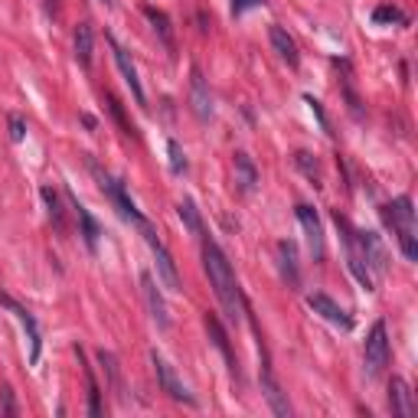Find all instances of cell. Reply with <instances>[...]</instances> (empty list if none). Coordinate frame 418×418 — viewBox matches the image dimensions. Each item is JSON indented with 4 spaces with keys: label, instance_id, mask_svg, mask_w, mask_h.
<instances>
[{
    "label": "cell",
    "instance_id": "obj_1",
    "mask_svg": "<svg viewBox=\"0 0 418 418\" xmlns=\"http://www.w3.org/2000/svg\"><path fill=\"white\" fill-rule=\"evenodd\" d=\"M203 265H206V274H209V284H213L216 301H219L226 320L239 324V317L245 314V301H242V291H239V281H236V272H232L229 258H226V252L213 239H203Z\"/></svg>",
    "mask_w": 418,
    "mask_h": 418
},
{
    "label": "cell",
    "instance_id": "obj_19",
    "mask_svg": "<svg viewBox=\"0 0 418 418\" xmlns=\"http://www.w3.org/2000/svg\"><path fill=\"white\" fill-rule=\"evenodd\" d=\"M206 330H209V337H213V343H216V350L222 353V359L229 363V369H232V376H239V363H236V356H232V347H229V337H226V330H222V324L216 320L213 314H206Z\"/></svg>",
    "mask_w": 418,
    "mask_h": 418
},
{
    "label": "cell",
    "instance_id": "obj_8",
    "mask_svg": "<svg viewBox=\"0 0 418 418\" xmlns=\"http://www.w3.org/2000/svg\"><path fill=\"white\" fill-rule=\"evenodd\" d=\"M0 304L17 314V320L23 324V330H26V340H30V363H40V353H43V337H40V327H36L33 314H30L23 304H17L10 294H0Z\"/></svg>",
    "mask_w": 418,
    "mask_h": 418
},
{
    "label": "cell",
    "instance_id": "obj_25",
    "mask_svg": "<svg viewBox=\"0 0 418 418\" xmlns=\"http://www.w3.org/2000/svg\"><path fill=\"white\" fill-rule=\"evenodd\" d=\"M40 197H43V203H46V213H50L52 226H56L59 232H66V219H62V203H59V197H56V190H52V187H43V190H40Z\"/></svg>",
    "mask_w": 418,
    "mask_h": 418
},
{
    "label": "cell",
    "instance_id": "obj_31",
    "mask_svg": "<svg viewBox=\"0 0 418 418\" xmlns=\"http://www.w3.org/2000/svg\"><path fill=\"white\" fill-rule=\"evenodd\" d=\"M167 151H170V170H173V173H183V170H187V157H183V151H180L177 141H167Z\"/></svg>",
    "mask_w": 418,
    "mask_h": 418
},
{
    "label": "cell",
    "instance_id": "obj_33",
    "mask_svg": "<svg viewBox=\"0 0 418 418\" xmlns=\"http://www.w3.org/2000/svg\"><path fill=\"white\" fill-rule=\"evenodd\" d=\"M262 4H265V0H232V13H236V17H242L245 10L262 7Z\"/></svg>",
    "mask_w": 418,
    "mask_h": 418
},
{
    "label": "cell",
    "instance_id": "obj_23",
    "mask_svg": "<svg viewBox=\"0 0 418 418\" xmlns=\"http://www.w3.org/2000/svg\"><path fill=\"white\" fill-rule=\"evenodd\" d=\"M76 59H79V66H92V50H95V36H92V26L88 23H79L76 26Z\"/></svg>",
    "mask_w": 418,
    "mask_h": 418
},
{
    "label": "cell",
    "instance_id": "obj_15",
    "mask_svg": "<svg viewBox=\"0 0 418 418\" xmlns=\"http://www.w3.org/2000/svg\"><path fill=\"white\" fill-rule=\"evenodd\" d=\"M389 409H393L395 418H412V412H415L409 383H405L402 376H393V379H389Z\"/></svg>",
    "mask_w": 418,
    "mask_h": 418
},
{
    "label": "cell",
    "instance_id": "obj_12",
    "mask_svg": "<svg viewBox=\"0 0 418 418\" xmlns=\"http://www.w3.org/2000/svg\"><path fill=\"white\" fill-rule=\"evenodd\" d=\"M98 177H102V187H105V193L111 197V203L118 206L121 219H128V222H134V226H141V222H144V216L137 213V206L131 203V197L124 193V187H121L118 180H111L108 173H98Z\"/></svg>",
    "mask_w": 418,
    "mask_h": 418
},
{
    "label": "cell",
    "instance_id": "obj_16",
    "mask_svg": "<svg viewBox=\"0 0 418 418\" xmlns=\"http://www.w3.org/2000/svg\"><path fill=\"white\" fill-rule=\"evenodd\" d=\"M274 252H278V265H281V274H284V281H288V288H301L298 248H294V242L281 239L278 245H274Z\"/></svg>",
    "mask_w": 418,
    "mask_h": 418
},
{
    "label": "cell",
    "instance_id": "obj_21",
    "mask_svg": "<svg viewBox=\"0 0 418 418\" xmlns=\"http://www.w3.org/2000/svg\"><path fill=\"white\" fill-rule=\"evenodd\" d=\"M98 363L105 366V376H108V385L111 393L118 395V402H128V395H124V383H121V366H118V356L108 350H98Z\"/></svg>",
    "mask_w": 418,
    "mask_h": 418
},
{
    "label": "cell",
    "instance_id": "obj_26",
    "mask_svg": "<svg viewBox=\"0 0 418 418\" xmlns=\"http://www.w3.org/2000/svg\"><path fill=\"white\" fill-rule=\"evenodd\" d=\"M177 213H180V219H183V226H187V229L193 232V236H203V219H199V213H197V203H193V199H180Z\"/></svg>",
    "mask_w": 418,
    "mask_h": 418
},
{
    "label": "cell",
    "instance_id": "obj_20",
    "mask_svg": "<svg viewBox=\"0 0 418 418\" xmlns=\"http://www.w3.org/2000/svg\"><path fill=\"white\" fill-rule=\"evenodd\" d=\"M69 199H72V209H76L79 226H82V239H86L88 252H95V248H98V236H102V229H98V222H95V216L88 213V209H86L82 203H79L76 197H69Z\"/></svg>",
    "mask_w": 418,
    "mask_h": 418
},
{
    "label": "cell",
    "instance_id": "obj_4",
    "mask_svg": "<svg viewBox=\"0 0 418 418\" xmlns=\"http://www.w3.org/2000/svg\"><path fill=\"white\" fill-rule=\"evenodd\" d=\"M137 229H141L144 242L151 245V252H154V258H157V278H161V281L167 284L170 291H183V288H180V274H177V265H173V255L167 252V245L161 242V236L154 232V226L144 219Z\"/></svg>",
    "mask_w": 418,
    "mask_h": 418
},
{
    "label": "cell",
    "instance_id": "obj_28",
    "mask_svg": "<svg viewBox=\"0 0 418 418\" xmlns=\"http://www.w3.org/2000/svg\"><path fill=\"white\" fill-rule=\"evenodd\" d=\"M373 20L376 23H405V13L399 7H393V4H383V7L373 10Z\"/></svg>",
    "mask_w": 418,
    "mask_h": 418
},
{
    "label": "cell",
    "instance_id": "obj_29",
    "mask_svg": "<svg viewBox=\"0 0 418 418\" xmlns=\"http://www.w3.org/2000/svg\"><path fill=\"white\" fill-rule=\"evenodd\" d=\"M294 163H298L301 170L308 173V177L314 180L317 187H320V167H317V161H314V157L308 154V151H298V154H294Z\"/></svg>",
    "mask_w": 418,
    "mask_h": 418
},
{
    "label": "cell",
    "instance_id": "obj_11",
    "mask_svg": "<svg viewBox=\"0 0 418 418\" xmlns=\"http://www.w3.org/2000/svg\"><path fill=\"white\" fill-rule=\"evenodd\" d=\"M108 46H111V52H115V62H118V72L124 76V82H128V88H131V95H134V102L137 105H144L147 108V95H144V88H141V79H137V66L131 62V56L124 50H121L115 40L108 36Z\"/></svg>",
    "mask_w": 418,
    "mask_h": 418
},
{
    "label": "cell",
    "instance_id": "obj_7",
    "mask_svg": "<svg viewBox=\"0 0 418 418\" xmlns=\"http://www.w3.org/2000/svg\"><path fill=\"white\" fill-rule=\"evenodd\" d=\"M151 363H154L157 383H161V389H163V393H167V395H170V399H177V402H187V405H193V402H197V399H193V395L187 393V385L180 383V376L173 373V366H170V363H167V359H163L157 350L151 353Z\"/></svg>",
    "mask_w": 418,
    "mask_h": 418
},
{
    "label": "cell",
    "instance_id": "obj_24",
    "mask_svg": "<svg viewBox=\"0 0 418 418\" xmlns=\"http://www.w3.org/2000/svg\"><path fill=\"white\" fill-rule=\"evenodd\" d=\"M144 17L151 20L154 33L161 36V43L167 46V50H173V30H170V20H167V13H163V10H154V7H144Z\"/></svg>",
    "mask_w": 418,
    "mask_h": 418
},
{
    "label": "cell",
    "instance_id": "obj_3",
    "mask_svg": "<svg viewBox=\"0 0 418 418\" xmlns=\"http://www.w3.org/2000/svg\"><path fill=\"white\" fill-rule=\"evenodd\" d=\"M333 222H337V229L343 232V242H347V265H350L353 278L363 284V291H373V274H369L366 258H363V242H359V232L353 229V226L343 219L340 213H333Z\"/></svg>",
    "mask_w": 418,
    "mask_h": 418
},
{
    "label": "cell",
    "instance_id": "obj_35",
    "mask_svg": "<svg viewBox=\"0 0 418 418\" xmlns=\"http://www.w3.org/2000/svg\"><path fill=\"white\" fill-rule=\"evenodd\" d=\"M102 4H111V0H102Z\"/></svg>",
    "mask_w": 418,
    "mask_h": 418
},
{
    "label": "cell",
    "instance_id": "obj_34",
    "mask_svg": "<svg viewBox=\"0 0 418 418\" xmlns=\"http://www.w3.org/2000/svg\"><path fill=\"white\" fill-rule=\"evenodd\" d=\"M308 105H310V111H314V115H317V121H320L324 128H330V124H327V115H324V108H320V102H317V98H310V95H308Z\"/></svg>",
    "mask_w": 418,
    "mask_h": 418
},
{
    "label": "cell",
    "instance_id": "obj_22",
    "mask_svg": "<svg viewBox=\"0 0 418 418\" xmlns=\"http://www.w3.org/2000/svg\"><path fill=\"white\" fill-rule=\"evenodd\" d=\"M236 183H239L242 193H252V190L258 187V170L255 163H252V157L248 154H236Z\"/></svg>",
    "mask_w": 418,
    "mask_h": 418
},
{
    "label": "cell",
    "instance_id": "obj_13",
    "mask_svg": "<svg viewBox=\"0 0 418 418\" xmlns=\"http://www.w3.org/2000/svg\"><path fill=\"white\" fill-rule=\"evenodd\" d=\"M141 294H144V301H147V310H151V317L157 320V327H170V314H167V304H163V298H161V291H157V281H154V274L151 272H144L141 274Z\"/></svg>",
    "mask_w": 418,
    "mask_h": 418
},
{
    "label": "cell",
    "instance_id": "obj_5",
    "mask_svg": "<svg viewBox=\"0 0 418 418\" xmlns=\"http://www.w3.org/2000/svg\"><path fill=\"white\" fill-rule=\"evenodd\" d=\"M385 363H389V333H385V324L379 320V324H373V330L366 337V347H363V366H366L369 379H376L383 373Z\"/></svg>",
    "mask_w": 418,
    "mask_h": 418
},
{
    "label": "cell",
    "instance_id": "obj_6",
    "mask_svg": "<svg viewBox=\"0 0 418 418\" xmlns=\"http://www.w3.org/2000/svg\"><path fill=\"white\" fill-rule=\"evenodd\" d=\"M294 213H298V222L301 229H304V236H308V248H310V258L314 262H324V226H320V219H317L314 206L308 203H298L294 206Z\"/></svg>",
    "mask_w": 418,
    "mask_h": 418
},
{
    "label": "cell",
    "instance_id": "obj_17",
    "mask_svg": "<svg viewBox=\"0 0 418 418\" xmlns=\"http://www.w3.org/2000/svg\"><path fill=\"white\" fill-rule=\"evenodd\" d=\"M268 36H272V46H274V52L281 56V62H288L291 69H298L301 66V56H298V43L288 36V30L284 26H272L268 30Z\"/></svg>",
    "mask_w": 418,
    "mask_h": 418
},
{
    "label": "cell",
    "instance_id": "obj_27",
    "mask_svg": "<svg viewBox=\"0 0 418 418\" xmlns=\"http://www.w3.org/2000/svg\"><path fill=\"white\" fill-rule=\"evenodd\" d=\"M86 379H88V415L98 418L102 415V389H98V383H95L92 369H86Z\"/></svg>",
    "mask_w": 418,
    "mask_h": 418
},
{
    "label": "cell",
    "instance_id": "obj_18",
    "mask_svg": "<svg viewBox=\"0 0 418 418\" xmlns=\"http://www.w3.org/2000/svg\"><path fill=\"white\" fill-rule=\"evenodd\" d=\"M359 242H363V258H366V268H373L376 274L385 272V248L383 242L376 239V232H359Z\"/></svg>",
    "mask_w": 418,
    "mask_h": 418
},
{
    "label": "cell",
    "instance_id": "obj_10",
    "mask_svg": "<svg viewBox=\"0 0 418 418\" xmlns=\"http://www.w3.org/2000/svg\"><path fill=\"white\" fill-rule=\"evenodd\" d=\"M190 105H193V111H197L199 121L213 118V95H209L206 79H203V72H199L197 66L190 69Z\"/></svg>",
    "mask_w": 418,
    "mask_h": 418
},
{
    "label": "cell",
    "instance_id": "obj_14",
    "mask_svg": "<svg viewBox=\"0 0 418 418\" xmlns=\"http://www.w3.org/2000/svg\"><path fill=\"white\" fill-rule=\"evenodd\" d=\"M262 395L268 399V405H272V412H274L278 418H291V402H288V393H284L281 385H278V379L272 376L268 363H265V369H262Z\"/></svg>",
    "mask_w": 418,
    "mask_h": 418
},
{
    "label": "cell",
    "instance_id": "obj_2",
    "mask_svg": "<svg viewBox=\"0 0 418 418\" xmlns=\"http://www.w3.org/2000/svg\"><path fill=\"white\" fill-rule=\"evenodd\" d=\"M383 219L385 226L393 229L395 242H399L402 255L415 262L418 258V242H415V209H412V199L409 197H399L393 199L389 206H383Z\"/></svg>",
    "mask_w": 418,
    "mask_h": 418
},
{
    "label": "cell",
    "instance_id": "obj_32",
    "mask_svg": "<svg viewBox=\"0 0 418 418\" xmlns=\"http://www.w3.org/2000/svg\"><path fill=\"white\" fill-rule=\"evenodd\" d=\"M23 134H26L23 118H20V115H10V141H23Z\"/></svg>",
    "mask_w": 418,
    "mask_h": 418
},
{
    "label": "cell",
    "instance_id": "obj_9",
    "mask_svg": "<svg viewBox=\"0 0 418 418\" xmlns=\"http://www.w3.org/2000/svg\"><path fill=\"white\" fill-rule=\"evenodd\" d=\"M308 308L314 310V314L324 317L327 324L340 327V330H353V317L347 314L333 298H327V294H308Z\"/></svg>",
    "mask_w": 418,
    "mask_h": 418
},
{
    "label": "cell",
    "instance_id": "obj_30",
    "mask_svg": "<svg viewBox=\"0 0 418 418\" xmlns=\"http://www.w3.org/2000/svg\"><path fill=\"white\" fill-rule=\"evenodd\" d=\"M108 108H111V115H115V121L121 124V131L128 137H134V124H128V118H124V111H121V102L115 98V95H108Z\"/></svg>",
    "mask_w": 418,
    "mask_h": 418
}]
</instances>
